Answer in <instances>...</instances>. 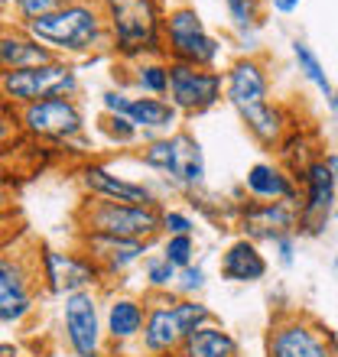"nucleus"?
<instances>
[{
    "mask_svg": "<svg viewBox=\"0 0 338 357\" xmlns=\"http://www.w3.org/2000/svg\"><path fill=\"white\" fill-rule=\"evenodd\" d=\"M169 101L182 117H198L225 101V72L169 59Z\"/></svg>",
    "mask_w": 338,
    "mask_h": 357,
    "instance_id": "obj_9",
    "label": "nucleus"
},
{
    "mask_svg": "<svg viewBox=\"0 0 338 357\" xmlns=\"http://www.w3.org/2000/svg\"><path fill=\"white\" fill-rule=\"evenodd\" d=\"M78 68L68 59H56L46 66L17 68V72H3L0 75V91L3 101L27 107V104L46 101V98H75L78 94Z\"/></svg>",
    "mask_w": 338,
    "mask_h": 357,
    "instance_id": "obj_6",
    "label": "nucleus"
},
{
    "mask_svg": "<svg viewBox=\"0 0 338 357\" xmlns=\"http://www.w3.org/2000/svg\"><path fill=\"white\" fill-rule=\"evenodd\" d=\"M290 52H293V59H296L300 75L306 78L309 85L319 88V94L325 98V101H332L338 85H332V78H329V72H325V66H322V59L316 56V49H312L306 39H293V43H290Z\"/></svg>",
    "mask_w": 338,
    "mask_h": 357,
    "instance_id": "obj_26",
    "label": "nucleus"
},
{
    "mask_svg": "<svg viewBox=\"0 0 338 357\" xmlns=\"http://www.w3.org/2000/svg\"><path fill=\"white\" fill-rule=\"evenodd\" d=\"M127 117L140 127L143 143L156 140V137H169L182 123V114L172 107V101L169 98H153V94H133Z\"/></svg>",
    "mask_w": 338,
    "mask_h": 357,
    "instance_id": "obj_22",
    "label": "nucleus"
},
{
    "mask_svg": "<svg viewBox=\"0 0 338 357\" xmlns=\"http://www.w3.org/2000/svg\"><path fill=\"white\" fill-rule=\"evenodd\" d=\"M322 160H325V166H329V172H332V176H335V182H338V153H325Z\"/></svg>",
    "mask_w": 338,
    "mask_h": 357,
    "instance_id": "obj_39",
    "label": "nucleus"
},
{
    "mask_svg": "<svg viewBox=\"0 0 338 357\" xmlns=\"http://www.w3.org/2000/svg\"><path fill=\"white\" fill-rule=\"evenodd\" d=\"M218 273H221V280L225 282L251 286V282L267 280V273H270V260L263 257V250H260L257 241H251V237H235V241L221 250Z\"/></svg>",
    "mask_w": 338,
    "mask_h": 357,
    "instance_id": "obj_20",
    "label": "nucleus"
},
{
    "mask_svg": "<svg viewBox=\"0 0 338 357\" xmlns=\"http://www.w3.org/2000/svg\"><path fill=\"white\" fill-rule=\"evenodd\" d=\"M78 227L94 234L156 241L163 234V205H124L91 198L78 208Z\"/></svg>",
    "mask_w": 338,
    "mask_h": 357,
    "instance_id": "obj_5",
    "label": "nucleus"
},
{
    "mask_svg": "<svg viewBox=\"0 0 338 357\" xmlns=\"http://www.w3.org/2000/svg\"><path fill=\"white\" fill-rule=\"evenodd\" d=\"M273 254H277V264L283 270H290L296 264V234H283L273 241Z\"/></svg>",
    "mask_w": 338,
    "mask_h": 357,
    "instance_id": "obj_37",
    "label": "nucleus"
},
{
    "mask_svg": "<svg viewBox=\"0 0 338 357\" xmlns=\"http://www.w3.org/2000/svg\"><path fill=\"white\" fill-rule=\"evenodd\" d=\"M153 241H133V237H111V234H94V231H78V250L91 257L101 266L104 280L124 276L131 266L143 264L150 257Z\"/></svg>",
    "mask_w": 338,
    "mask_h": 357,
    "instance_id": "obj_15",
    "label": "nucleus"
},
{
    "mask_svg": "<svg viewBox=\"0 0 338 357\" xmlns=\"http://www.w3.org/2000/svg\"><path fill=\"white\" fill-rule=\"evenodd\" d=\"M78 182L91 198H101V202H124V205H163L156 192H153L147 182H137V178H127L121 172H114L108 162H82L78 169Z\"/></svg>",
    "mask_w": 338,
    "mask_h": 357,
    "instance_id": "obj_14",
    "label": "nucleus"
},
{
    "mask_svg": "<svg viewBox=\"0 0 338 357\" xmlns=\"http://www.w3.org/2000/svg\"><path fill=\"white\" fill-rule=\"evenodd\" d=\"M237 351L241 348H237L235 335H231L225 325L212 321V325H202L198 331L186 335L176 351V357H237Z\"/></svg>",
    "mask_w": 338,
    "mask_h": 357,
    "instance_id": "obj_24",
    "label": "nucleus"
},
{
    "mask_svg": "<svg viewBox=\"0 0 338 357\" xmlns=\"http://www.w3.org/2000/svg\"><path fill=\"white\" fill-rule=\"evenodd\" d=\"M329 107H332V114H335V117H338V88H335V98H332V101H329Z\"/></svg>",
    "mask_w": 338,
    "mask_h": 357,
    "instance_id": "obj_41",
    "label": "nucleus"
},
{
    "mask_svg": "<svg viewBox=\"0 0 338 357\" xmlns=\"http://www.w3.org/2000/svg\"><path fill=\"white\" fill-rule=\"evenodd\" d=\"M225 101L235 107V114H244L270 101V72L257 56H237L235 62H228Z\"/></svg>",
    "mask_w": 338,
    "mask_h": 357,
    "instance_id": "obj_17",
    "label": "nucleus"
},
{
    "mask_svg": "<svg viewBox=\"0 0 338 357\" xmlns=\"http://www.w3.org/2000/svg\"><path fill=\"white\" fill-rule=\"evenodd\" d=\"M225 10H228V20H231V29L244 43H254L257 29H260L263 0H225Z\"/></svg>",
    "mask_w": 338,
    "mask_h": 357,
    "instance_id": "obj_29",
    "label": "nucleus"
},
{
    "mask_svg": "<svg viewBox=\"0 0 338 357\" xmlns=\"http://www.w3.org/2000/svg\"><path fill=\"white\" fill-rule=\"evenodd\" d=\"M332 218H335V221H338V208H335V215H332Z\"/></svg>",
    "mask_w": 338,
    "mask_h": 357,
    "instance_id": "obj_42",
    "label": "nucleus"
},
{
    "mask_svg": "<svg viewBox=\"0 0 338 357\" xmlns=\"http://www.w3.org/2000/svg\"><path fill=\"white\" fill-rule=\"evenodd\" d=\"M163 36H166V59H172V62L218 68L221 52H225V43L215 33H208L205 20L192 3H176L166 10Z\"/></svg>",
    "mask_w": 338,
    "mask_h": 357,
    "instance_id": "obj_4",
    "label": "nucleus"
},
{
    "mask_svg": "<svg viewBox=\"0 0 338 357\" xmlns=\"http://www.w3.org/2000/svg\"><path fill=\"white\" fill-rule=\"evenodd\" d=\"M23 29L36 43L52 49L56 59H68V62L82 56H94L104 46H111L108 20H104V10L98 0H72L68 7L33 20Z\"/></svg>",
    "mask_w": 338,
    "mask_h": 357,
    "instance_id": "obj_1",
    "label": "nucleus"
},
{
    "mask_svg": "<svg viewBox=\"0 0 338 357\" xmlns=\"http://www.w3.org/2000/svg\"><path fill=\"white\" fill-rule=\"evenodd\" d=\"M244 192L254 202H290L302 205V188L296 172L286 169L280 160H257L244 172Z\"/></svg>",
    "mask_w": 338,
    "mask_h": 357,
    "instance_id": "obj_19",
    "label": "nucleus"
},
{
    "mask_svg": "<svg viewBox=\"0 0 338 357\" xmlns=\"http://www.w3.org/2000/svg\"><path fill=\"white\" fill-rule=\"evenodd\" d=\"M36 273H39V286H43L49 296H56V299H66L72 292L98 289L104 282L101 266L94 264L84 250L39 247L36 250Z\"/></svg>",
    "mask_w": 338,
    "mask_h": 357,
    "instance_id": "obj_8",
    "label": "nucleus"
},
{
    "mask_svg": "<svg viewBox=\"0 0 338 357\" xmlns=\"http://www.w3.org/2000/svg\"><path fill=\"white\" fill-rule=\"evenodd\" d=\"M20 130L52 143H84L88 146V121L75 98H46V101L17 107Z\"/></svg>",
    "mask_w": 338,
    "mask_h": 357,
    "instance_id": "obj_7",
    "label": "nucleus"
},
{
    "mask_svg": "<svg viewBox=\"0 0 338 357\" xmlns=\"http://www.w3.org/2000/svg\"><path fill=\"white\" fill-rule=\"evenodd\" d=\"M147 299L140 296H127V292H114L104 302V328H108V341L114 344H127V341L140 338L143 325H147Z\"/></svg>",
    "mask_w": 338,
    "mask_h": 357,
    "instance_id": "obj_21",
    "label": "nucleus"
},
{
    "mask_svg": "<svg viewBox=\"0 0 338 357\" xmlns=\"http://www.w3.org/2000/svg\"><path fill=\"white\" fill-rule=\"evenodd\" d=\"M72 0H3V7H13V23L17 26H27L33 20L39 17H49V13H56V10L68 7Z\"/></svg>",
    "mask_w": 338,
    "mask_h": 357,
    "instance_id": "obj_33",
    "label": "nucleus"
},
{
    "mask_svg": "<svg viewBox=\"0 0 338 357\" xmlns=\"http://www.w3.org/2000/svg\"><path fill=\"white\" fill-rule=\"evenodd\" d=\"M56 62V52L46 49L43 43L29 36L23 26H3L0 33V68L3 72H17V68H33V66H46Z\"/></svg>",
    "mask_w": 338,
    "mask_h": 357,
    "instance_id": "obj_23",
    "label": "nucleus"
},
{
    "mask_svg": "<svg viewBox=\"0 0 338 357\" xmlns=\"http://www.w3.org/2000/svg\"><path fill=\"white\" fill-rule=\"evenodd\" d=\"M160 254L166 257V260L176 266V270H186V266L196 264L198 241H196V234H163Z\"/></svg>",
    "mask_w": 338,
    "mask_h": 357,
    "instance_id": "obj_31",
    "label": "nucleus"
},
{
    "mask_svg": "<svg viewBox=\"0 0 338 357\" xmlns=\"http://www.w3.org/2000/svg\"><path fill=\"white\" fill-rule=\"evenodd\" d=\"M108 20L114 56L124 62L166 59V10L160 0H98Z\"/></svg>",
    "mask_w": 338,
    "mask_h": 357,
    "instance_id": "obj_2",
    "label": "nucleus"
},
{
    "mask_svg": "<svg viewBox=\"0 0 338 357\" xmlns=\"http://www.w3.org/2000/svg\"><path fill=\"white\" fill-rule=\"evenodd\" d=\"M302 0H267V7L273 10V13H280V17H293L296 10H300Z\"/></svg>",
    "mask_w": 338,
    "mask_h": 357,
    "instance_id": "obj_38",
    "label": "nucleus"
},
{
    "mask_svg": "<svg viewBox=\"0 0 338 357\" xmlns=\"http://www.w3.org/2000/svg\"><path fill=\"white\" fill-rule=\"evenodd\" d=\"M241 117V123L247 127V133H251L254 140L260 143V146H267V150H273V146H280L283 137H286V114H283L280 104H260V107H251V111L237 114Z\"/></svg>",
    "mask_w": 338,
    "mask_h": 357,
    "instance_id": "obj_25",
    "label": "nucleus"
},
{
    "mask_svg": "<svg viewBox=\"0 0 338 357\" xmlns=\"http://www.w3.org/2000/svg\"><path fill=\"white\" fill-rule=\"evenodd\" d=\"M94 130L101 137L108 146H117V150H127V146H143V133L140 127L127 117V114H101L98 123H94Z\"/></svg>",
    "mask_w": 338,
    "mask_h": 357,
    "instance_id": "obj_28",
    "label": "nucleus"
},
{
    "mask_svg": "<svg viewBox=\"0 0 338 357\" xmlns=\"http://www.w3.org/2000/svg\"><path fill=\"white\" fill-rule=\"evenodd\" d=\"M62 335L75 357H104V309L94 289L72 292L62 299Z\"/></svg>",
    "mask_w": 338,
    "mask_h": 357,
    "instance_id": "obj_10",
    "label": "nucleus"
},
{
    "mask_svg": "<svg viewBox=\"0 0 338 357\" xmlns=\"http://www.w3.org/2000/svg\"><path fill=\"white\" fill-rule=\"evenodd\" d=\"M137 160L179 188L196 192V188L205 185V153H202V143L189 130H176L169 137L147 140L137 153Z\"/></svg>",
    "mask_w": 338,
    "mask_h": 357,
    "instance_id": "obj_3",
    "label": "nucleus"
},
{
    "mask_svg": "<svg viewBox=\"0 0 338 357\" xmlns=\"http://www.w3.org/2000/svg\"><path fill=\"white\" fill-rule=\"evenodd\" d=\"M267 357H335L329 344V328L322 331L302 315H280L270 321L263 338Z\"/></svg>",
    "mask_w": 338,
    "mask_h": 357,
    "instance_id": "obj_12",
    "label": "nucleus"
},
{
    "mask_svg": "<svg viewBox=\"0 0 338 357\" xmlns=\"http://www.w3.org/2000/svg\"><path fill=\"white\" fill-rule=\"evenodd\" d=\"M98 101H101V114H127L133 94L124 91V88H104Z\"/></svg>",
    "mask_w": 338,
    "mask_h": 357,
    "instance_id": "obj_36",
    "label": "nucleus"
},
{
    "mask_svg": "<svg viewBox=\"0 0 338 357\" xmlns=\"http://www.w3.org/2000/svg\"><path fill=\"white\" fill-rule=\"evenodd\" d=\"M237 231L251 241L273 244L283 234H300V208L290 202H244L237 208Z\"/></svg>",
    "mask_w": 338,
    "mask_h": 357,
    "instance_id": "obj_16",
    "label": "nucleus"
},
{
    "mask_svg": "<svg viewBox=\"0 0 338 357\" xmlns=\"http://www.w3.org/2000/svg\"><path fill=\"white\" fill-rule=\"evenodd\" d=\"M36 282L39 273L29 270L20 254L0 260V321L3 325H23L36 309Z\"/></svg>",
    "mask_w": 338,
    "mask_h": 357,
    "instance_id": "obj_13",
    "label": "nucleus"
},
{
    "mask_svg": "<svg viewBox=\"0 0 338 357\" xmlns=\"http://www.w3.org/2000/svg\"><path fill=\"white\" fill-rule=\"evenodd\" d=\"M302 188V205H300V234H322L325 225L332 221L338 208V182L329 172L325 160L316 156L296 172Z\"/></svg>",
    "mask_w": 338,
    "mask_h": 357,
    "instance_id": "obj_11",
    "label": "nucleus"
},
{
    "mask_svg": "<svg viewBox=\"0 0 338 357\" xmlns=\"http://www.w3.org/2000/svg\"><path fill=\"white\" fill-rule=\"evenodd\" d=\"M176 299L179 292H160V296H150L147 305V325H143V335H140V348L153 357H163V354H176L179 344H182V328H179V319H176Z\"/></svg>",
    "mask_w": 338,
    "mask_h": 357,
    "instance_id": "obj_18",
    "label": "nucleus"
},
{
    "mask_svg": "<svg viewBox=\"0 0 338 357\" xmlns=\"http://www.w3.org/2000/svg\"><path fill=\"white\" fill-rule=\"evenodd\" d=\"M176 280H179V270L163 254H150L143 260V286L150 289V296L172 292L176 289Z\"/></svg>",
    "mask_w": 338,
    "mask_h": 357,
    "instance_id": "obj_30",
    "label": "nucleus"
},
{
    "mask_svg": "<svg viewBox=\"0 0 338 357\" xmlns=\"http://www.w3.org/2000/svg\"><path fill=\"white\" fill-rule=\"evenodd\" d=\"M131 85L137 94L169 98V59H140L131 66Z\"/></svg>",
    "mask_w": 338,
    "mask_h": 357,
    "instance_id": "obj_27",
    "label": "nucleus"
},
{
    "mask_svg": "<svg viewBox=\"0 0 338 357\" xmlns=\"http://www.w3.org/2000/svg\"><path fill=\"white\" fill-rule=\"evenodd\" d=\"M172 309H176L182 335H192V331H198L202 325H212V321H215V312L208 309L202 299H182V296H179Z\"/></svg>",
    "mask_w": 338,
    "mask_h": 357,
    "instance_id": "obj_32",
    "label": "nucleus"
},
{
    "mask_svg": "<svg viewBox=\"0 0 338 357\" xmlns=\"http://www.w3.org/2000/svg\"><path fill=\"white\" fill-rule=\"evenodd\" d=\"M0 357H20V348L10 344V341H3V344H0Z\"/></svg>",
    "mask_w": 338,
    "mask_h": 357,
    "instance_id": "obj_40",
    "label": "nucleus"
},
{
    "mask_svg": "<svg viewBox=\"0 0 338 357\" xmlns=\"http://www.w3.org/2000/svg\"><path fill=\"white\" fill-rule=\"evenodd\" d=\"M205 286H208V276H205V266L202 264H192V266H186V270H179L176 292L182 299H198Z\"/></svg>",
    "mask_w": 338,
    "mask_h": 357,
    "instance_id": "obj_34",
    "label": "nucleus"
},
{
    "mask_svg": "<svg viewBox=\"0 0 338 357\" xmlns=\"http://www.w3.org/2000/svg\"><path fill=\"white\" fill-rule=\"evenodd\" d=\"M163 234H196V221L179 208H163Z\"/></svg>",
    "mask_w": 338,
    "mask_h": 357,
    "instance_id": "obj_35",
    "label": "nucleus"
}]
</instances>
